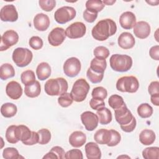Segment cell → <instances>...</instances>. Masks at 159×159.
Listing matches in <instances>:
<instances>
[{
  "instance_id": "cell-1",
  "label": "cell",
  "mask_w": 159,
  "mask_h": 159,
  "mask_svg": "<svg viewBox=\"0 0 159 159\" xmlns=\"http://www.w3.org/2000/svg\"><path fill=\"white\" fill-rule=\"evenodd\" d=\"M117 31L116 22L111 19L99 20L93 28L91 34L93 37L99 41H104L109 37L114 35Z\"/></svg>"
},
{
  "instance_id": "cell-2",
  "label": "cell",
  "mask_w": 159,
  "mask_h": 159,
  "mask_svg": "<svg viewBox=\"0 0 159 159\" xmlns=\"http://www.w3.org/2000/svg\"><path fill=\"white\" fill-rule=\"evenodd\" d=\"M68 88V82L63 78L50 79L44 86L45 92L49 96H60L66 93Z\"/></svg>"
},
{
  "instance_id": "cell-3",
  "label": "cell",
  "mask_w": 159,
  "mask_h": 159,
  "mask_svg": "<svg viewBox=\"0 0 159 159\" xmlns=\"http://www.w3.org/2000/svg\"><path fill=\"white\" fill-rule=\"evenodd\" d=\"M109 62L111 68L117 72L127 71L132 66V59L127 55L114 54L111 57Z\"/></svg>"
},
{
  "instance_id": "cell-4",
  "label": "cell",
  "mask_w": 159,
  "mask_h": 159,
  "mask_svg": "<svg viewBox=\"0 0 159 159\" xmlns=\"http://www.w3.org/2000/svg\"><path fill=\"white\" fill-rule=\"evenodd\" d=\"M89 88V84L86 80L83 78L77 80L74 83L70 93L73 101L78 102L83 101L87 96Z\"/></svg>"
},
{
  "instance_id": "cell-5",
  "label": "cell",
  "mask_w": 159,
  "mask_h": 159,
  "mask_svg": "<svg viewBox=\"0 0 159 159\" xmlns=\"http://www.w3.org/2000/svg\"><path fill=\"white\" fill-rule=\"evenodd\" d=\"M139 88L137 78L134 76H125L120 78L116 83V88L121 92L135 93Z\"/></svg>"
},
{
  "instance_id": "cell-6",
  "label": "cell",
  "mask_w": 159,
  "mask_h": 159,
  "mask_svg": "<svg viewBox=\"0 0 159 159\" xmlns=\"http://www.w3.org/2000/svg\"><path fill=\"white\" fill-rule=\"evenodd\" d=\"M14 63L19 67H25L32 61V52L27 48L18 47L16 48L12 55Z\"/></svg>"
},
{
  "instance_id": "cell-7",
  "label": "cell",
  "mask_w": 159,
  "mask_h": 159,
  "mask_svg": "<svg viewBox=\"0 0 159 159\" xmlns=\"http://www.w3.org/2000/svg\"><path fill=\"white\" fill-rule=\"evenodd\" d=\"M76 14V10L73 7L63 6L55 12L54 18L57 23L63 24L73 20Z\"/></svg>"
},
{
  "instance_id": "cell-8",
  "label": "cell",
  "mask_w": 159,
  "mask_h": 159,
  "mask_svg": "<svg viewBox=\"0 0 159 159\" xmlns=\"http://www.w3.org/2000/svg\"><path fill=\"white\" fill-rule=\"evenodd\" d=\"M81 65L80 60L76 57L68 58L63 65V71L68 77H75L77 76L80 70Z\"/></svg>"
},
{
  "instance_id": "cell-9",
  "label": "cell",
  "mask_w": 159,
  "mask_h": 159,
  "mask_svg": "<svg viewBox=\"0 0 159 159\" xmlns=\"http://www.w3.org/2000/svg\"><path fill=\"white\" fill-rule=\"evenodd\" d=\"M86 32V27L84 23L76 22L70 25L65 30L66 36L70 39H75L83 37Z\"/></svg>"
},
{
  "instance_id": "cell-10",
  "label": "cell",
  "mask_w": 159,
  "mask_h": 159,
  "mask_svg": "<svg viewBox=\"0 0 159 159\" xmlns=\"http://www.w3.org/2000/svg\"><path fill=\"white\" fill-rule=\"evenodd\" d=\"M19 40L18 34L13 30L6 31L1 36L0 50L4 51L7 50L11 47L14 45Z\"/></svg>"
},
{
  "instance_id": "cell-11",
  "label": "cell",
  "mask_w": 159,
  "mask_h": 159,
  "mask_svg": "<svg viewBox=\"0 0 159 159\" xmlns=\"http://www.w3.org/2000/svg\"><path fill=\"white\" fill-rule=\"evenodd\" d=\"M115 119L120 125H125L131 122L134 116L128 109L126 104H124L119 109L114 110Z\"/></svg>"
},
{
  "instance_id": "cell-12",
  "label": "cell",
  "mask_w": 159,
  "mask_h": 159,
  "mask_svg": "<svg viewBox=\"0 0 159 159\" xmlns=\"http://www.w3.org/2000/svg\"><path fill=\"white\" fill-rule=\"evenodd\" d=\"M81 120L88 131L94 130L98 125L99 119L97 114L91 111H85L81 114Z\"/></svg>"
},
{
  "instance_id": "cell-13",
  "label": "cell",
  "mask_w": 159,
  "mask_h": 159,
  "mask_svg": "<svg viewBox=\"0 0 159 159\" xmlns=\"http://www.w3.org/2000/svg\"><path fill=\"white\" fill-rule=\"evenodd\" d=\"M65 38V30L61 27H55L48 34V41L52 46L58 47L64 42Z\"/></svg>"
},
{
  "instance_id": "cell-14",
  "label": "cell",
  "mask_w": 159,
  "mask_h": 159,
  "mask_svg": "<svg viewBox=\"0 0 159 159\" xmlns=\"http://www.w3.org/2000/svg\"><path fill=\"white\" fill-rule=\"evenodd\" d=\"M0 18L3 22H15L18 19V13L13 4L3 6L0 11Z\"/></svg>"
},
{
  "instance_id": "cell-15",
  "label": "cell",
  "mask_w": 159,
  "mask_h": 159,
  "mask_svg": "<svg viewBox=\"0 0 159 159\" xmlns=\"http://www.w3.org/2000/svg\"><path fill=\"white\" fill-rule=\"evenodd\" d=\"M6 93L11 99L16 100L21 97L22 94V88L18 82L11 81L6 85Z\"/></svg>"
},
{
  "instance_id": "cell-16",
  "label": "cell",
  "mask_w": 159,
  "mask_h": 159,
  "mask_svg": "<svg viewBox=\"0 0 159 159\" xmlns=\"http://www.w3.org/2000/svg\"><path fill=\"white\" fill-rule=\"evenodd\" d=\"M151 32L150 26L145 21H139L134 27V35L141 39L147 38Z\"/></svg>"
},
{
  "instance_id": "cell-17",
  "label": "cell",
  "mask_w": 159,
  "mask_h": 159,
  "mask_svg": "<svg viewBox=\"0 0 159 159\" xmlns=\"http://www.w3.org/2000/svg\"><path fill=\"white\" fill-rule=\"evenodd\" d=\"M119 23L123 29L127 30L131 29L136 24V17L130 11L124 12L119 17Z\"/></svg>"
},
{
  "instance_id": "cell-18",
  "label": "cell",
  "mask_w": 159,
  "mask_h": 159,
  "mask_svg": "<svg viewBox=\"0 0 159 159\" xmlns=\"http://www.w3.org/2000/svg\"><path fill=\"white\" fill-rule=\"evenodd\" d=\"M50 23L48 16L43 13L37 14L34 18V27L39 31L46 30L48 28Z\"/></svg>"
},
{
  "instance_id": "cell-19",
  "label": "cell",
  "mask_w": 159,
  "mask_h": 159,
  "mask_svg": "<svg viewBox=\"0 0 159 159\" xmlns=\"http://www.w3.org/2000/svg\"><path fill=\"white\" fill-rule=\"evenodd\" d=\"M119 46L123 49H130L134 47L135 40L134 36L129 32H122L118 37Z\"/></svg>"
},
{
  "instance_id": "cell-20",
  "label": "cell",
  "mask_w": 159,
  "mask_h": 159,
  "mask_svg": "<svg viewBox=\"0 0 159 159\" xmlns=\"http://www.w3.org/2000/svg\"><path fill=\"white\" fill-rule=\"evenodd\" d=\"M85 153L88 159H100L101 152L96 143L91 142L85 145Z\"/></svg>"
},
{
  "instance_id": "cell-21",
  "label": "cell",
  "mask_w": 159,
  "mask_h": 159,
  "mask_svg": "<svg viewBox=\"0 0 159 159\" xmlns=\"http://www.w3.org/2000/svg\"><path fill=\"white\" fill-rule=\"evenodd\" d=\"M86 141V135L81 131H75L69 137L70 144L75 148L82 147Z\"/></svg>"
},
{
  "instance_id": "cell-22",
  "label": "cell",
  "mask_w": 159,
  "mask_h": 159,
  "mask_svg": "<svg viewBox=\"0 0 159 159\" xmlns=\"http://www.w3.org/2000/svg\"><path fill=\"white\" fill-rule=\"evenodd\" d=\"M112 134L111 130L101 129L96 132L94 135V139L96 143L102 145H107L111 140Z\"/></svg>"
},
{
  "instance_id": "cell-23",
  "label": "cell",
  "mask_w": 159,
  "mask_h": 159,
  "mask_svg": "<svg viewBox=\"0 0 159 159\" xmlns=\"http://www.w3.org/2000/svg\"><path fill=\"white\" fill-rule=\"evenodd\" d=\"M32 131H31L28 127L24 125H17L14 130V134L16 138L22 142L28 140L32 136Z\"/></svg>"
},
{
  "instance_id": "cell-24",
  "label": "cell",
  "mask_w": 159,
  "mask_h": 159,
  "mask_svg": "<svg viewBox=\"0 0 159 159\" xmlns=\"http://www.w3.org/2000/svg\"><path fill=\"white\" fill-rule=\"evenodd\" d=\"M52 70L50 65L46 62L39 63L36 69V75L39 80L43 81L49 78Z\"/></svg>"
},
{
  "instance_id": "cell-25",
  "label": "cell",
  "mask_w": 159,
  "mask_h": 159,
  "mask_svg": "<svg viewBox=\"0 0 159 159\" xmlns=\"http://www.w3.org/2000/svg\"><path fill=\"white\" fill-rule=\"evenodd\" d=\"M155 132L150 129H144L139 134V140L144 145H150L155 140Z\"/></svg>"
},
{
  "instance_id": "cell-26",
  "label": "cell",
  "mask_w": 159,
  "mask_h": 159,
  "mask_svg": "<svg viewBox=\"0 0 159 159\" xmlns=\"http://www.w3.org/2000/svg\"><path fill=\"white\" fill-rule=\"evenodd\" d=\"M96 114L98 117L99 122L102 125H106L109 124L112 119V113L111 111L107 107H103L97 110Z\"/></svg>"
},
{
  "instance_id": "cell-27",
  "label": "cell",
  "mask_w": 159,
  "mask_h": 159,
  "mask_svg": "<svg viewBox=\"0 0 159 159\" xmlns=\"http://www.w3.org/2000/svg\"><path fill=\"white\" fill-rule=\"evenodd\" d=\"M41 92V86L38 81L34 83L26 85L24 88L25 94L29 98H36L39 96Z\"/></svg>"
},
{
  "instance_id": "cell-28",
  "label": "cell",
  "mask_w": 159,
  "mask_h": 159,
  "mask_svg": "<svg viewBox=\"0 0 159 159\" xmlns=\"http://www.w3.org/2000/svg\"><path fill=\"white\" fill-rule=\"evenodd\" d=\"M17 111V106L11 102L3 104L1 107V113L2 116L6 118L14 117Z\"/></svg>"
},
{
  "instance_id": "cell-29",
  "label": "cell",
  "mask_w": 159,
  "mask_h": 159,
  "mask_svg": "<svg viewBox=\"0 0 159 159\" xmlns=\"http://www.w3.org/2000/svg\"><path fill=\"white\" fill-rule=\"evenodd\" d=\"M106 66L107 63L106 60H100L94 58L91 60L90 63L89 68L95 73L104 74Z\"/></svg>"
},
{
  "instance_id": "cell-30",
  "label": "cell",
  "mask_w": 159,
  "mask_h": 159,
  "mask_svg": "<svg viewBox=\"0 0 159 159\" xmlns=\"http://www.w3.org/2000/svg\"><path fill=\"white\" fill-rule=\"evenodd\" d=\"M15 70L12 65L4 63L0 67V78L2 80H6L8 78L14 77Z\"/></svg>"
},
{
  "instance_id": "cell-31",
  "label": "cell",
  "mask_w": 159,
  "mask_h": 159,
  "mask_svg": "<svg viewBox=\"0 0 159 159\" xmlns=\"http://www.w3.org/2000/svg\"><path fill=\"white\" fill-rule=\"evenodd\" d=\"M65 152L63 148L59 146H55L51 148V150L43 157V159L46 158H58L63 159L65 158Z\"/></svg>"
},
{
  "instance_id": "cell-32",
  "label": "cell",
  "mask_w": 159,
  "mask_h": 159,
  "mask_svg": "<svg viewBox=\"0 0 159 159\" xmlns=\"http://www.w3.org/2000/svg\"><path fill=\"white\" fill-rule=\"evenodd\" d=\"M102 1L99 0H88L86 2V9L95 13L101 11L104 7Z\"/></svg>"
},
{
  "instance_id": "cell-33",
  "label": "cell",
  "mask_w": 159,
  "mask_h": 159,
  "mask_svg": "<svg viewBox=\"0 0 159 159\" xmlns=\"http://www.w3.org/2000/svg\"><path fill=\"white\" fill-rule=\"evenodd\" d=\"M153 108L148 103H142L137 107L138 115L142 118H148L153 114Z\"/></svg>"
},
{
  "instance_id": "cell-34",
  "label": "cell",
  "mask_w": 159,
  "mask_h": 159,
  "mask_svg": "<svg viewBox=\"0 0 159 159\" xmlns=\"http://www.w3.org/2000/svg\"><path fill=\"white\" fill-rule=\"evenodd\" d=\"M142 157L145 159H158L159 148L158 147L145 148L142 151Z\"/></svg>"
},
{
  "instance_id": "cell-35",
  "label": "cell",
  "mask_w": 159,
  "mask_h": 159,
  "mask_svg": "<svg viewBox=\"0 0 159 159\" xmlns=\"http://www.w3.org/2000/svg\"><path fill=\"white\" fill-rule=\"evenodd\" d=\"M20 80L22 83L25 86L32 84L36 81L35 73L32 70H27L23 71L20 75Z\"/></svg>"
},
{
  "instance_id": "cell-36",
  "label": "cell",
  "mask_w": 159,
  "mask_h": 159,
  "mask_svg": "<svg viewBox=\"0 0 159 159\" xmlns=\"http://www.w3.org/2000/svg\"><path fill=\"white\" fill-rule=\"evenodd\" d=\"M108 103L109 106L114 110L120 108L125 104L122 97L117 94H113L108 99Z\"/></svg>"
},
{
  "instance_id": "cell-37",
  "label": "cell",
  "mask_w": 159,
  "mask_h": 159,
  "mask_svg": "<svg viewBox=\"0 0 159 159\" xmlns=\"http://www.w3.org/2000/svg\"><path fill=\"white\" fill-rule=\"evenodd\" d=\"M2 157L5 159H18L23 158L21 157L18 150L14 147H7L3 150Z\"/></svg>"
},
{
  "instance_id": "cell-38",
  "label": "cell",
  "mask_w": 159,
  "mask_h": 159,
  "mask_svg": "<svg viewBox=\"0 0 159 159\" xmlns=\"http://www.w3.org/2000/svg\"><path fill=\"white\" fill-rule=\"evenodd\" d=\"M73 99L71 93L67 92L59 96L58 98V104L63 107H67L70 106L73 103Z\"/></svg>"
},
{
  "instance_id": "cell-39",
  "label": "cell",
  "mask_w": 159,
  "mask_h": 159,
  "mask_svg": "<svg viewBox=\"0 0 159 159\" xmlns=\"http://www.w3.org/2000/svg\"><path fill=\"white\" fill-rule=\"evenodd\" d=\"M94 55L96 58L100 60H106L109 55V50L104 46H98L93 51Z\"/></svg>"
},
{
  "instance_id": "cell-40",
  "label": "cell",
  "mask_w": 159,
  "mask_h": 159,
  "mask_svg": "<svg viewBox=\"0 0 159 159\" xmlns=\"http://www.w3.org/2000/svg\"><path fill=\"white\" fill-rule=\"evenodd\" d=\"M39 137V143L40 145L47 144L51 139V133L47 129H40L37 132Z\"/></svg>"
},
{
  "instance_id": "cell-41",
  "label": "cell",
  "mask_w": 159,
  "mask_h": 159,
  "mask_svg": "<svg viewBox=\"0 0 159 159\" xmlns=\"http://www.w3.org/2000/svg\"><path fill=\"white\" fill-rule=\"evenodd\" d=\"M91 95L93 98L104 100L107 96V92L104 88L102 86H98V87L94 88L93 89Z\"/></svg>"
},
{
  "instance_id": "cell-42",
  "label": "cell",
  "mask_w": 159,
  "mask_h": 159,
  "mask_svg": "<svg viewBox=\"0 0 159 159\" xmlns=\"http://www.w3.org/2000/svg\"><path fill=\"white\" fill-rule=\"evenodd\" d=\"M17 125H12L7 127L6 131V140L10 143H16L19 142V140L16 138L15 134H14V130L16 129Z\"/></svg>"
},
{
  "instance_id": "cell-43",
  "label": "cell",
  "mask_w": 159,
  "mask_h": 159,
  "mask_svg": "<svg viewBox=\"0 0 159 159\" xmlns=\"http://www.w3.org/2000/svg\"><path fill=\"white\" fill-rule=\"evenodd\" d=\"M86 76H87V78L89 79V80L91 83L96 84V83H100L104 77V74L95 73L89 68L86 72Z\"/></svg>"
},
{
  "instance_id": "cell-44",
  "label": "cell",
  "mask_w": 159,
  "mask_h": 159,
  "mask_svg": "<svg viewBox=\"0 0 159 159\" xmlns=\"http://www.w3.org/2000/svg\"><path fill=\"white\" fill-rule=\"evenodd\" d=\"M39 4L42 10L50 12L55 7L56 1L55 0H40Z\"/></svg>"
},
{
  "instance_id": "cell-45",
  "label": "cell",
  "mask_w": 159,
  "mask_h": 159,
  "mask_svg": "<svg viewBox=\"0 0 159 159\" xmlns=\"http://www.w3.org/2000/svg\"><path fill=\"white\" fill-rule=\"evenodd\" d=\"M29 44L32 48L34 50H39L42 48L43 42L40 37L38 36H33L30 39Z\"/></svg>"
},
{
  "instance_id": "cell-46",
  "label": "cell",
  "mask_w": 159,
  "mask_h": 159,
  "mask_svg": "<svg viewBox=\"0 0 159 159\" xmlns=\"http://www.w3.org/2000/svg\"><path fill=\"white\" fill-rule=\"evenodd\" d=\"M65 158L66 159H83V153L79 149H71L65 153Z\"/></svg>"
},
{
  "instance_id": "cell-47",
  "label": "cell",
  "mask_w": 159,
  "mask_h": 159,
  "mask_svg": "<svg viewBox=\"0 0 159 159\" xmlns=\"http://www.w3.org/2000/svg\"><path fill=\"white\" fill-rule=\"evenodd\" d=\"M111 132L112 134V138L111 142L107 145L109 147H114L119 143L121 140V136L117 131L114 129H111Z\"/></svg>"
},
{
  "instance_id": "cell-48",
  "label": "cell",
  "mask_w": 159,
  "mask_h": 159,
  "mask_svg": "<svg viewBox=\"0 0 159 159\" xmlns=\"http://www.w3.org/2000/svg\"><path fill=\"white\" fill-rule=\"evenodd\" d=\"M98 17V13L93 12L88 9L84 10L83 12V18L84 19L89 23L93 22Z\"/></svg>"
},
{
  "instance_id": "cell-49",
  "label": "cell",
  "mask_w": 159,
  "mask_h": 159,
  "mask_svg": "<svg viewBox=\"0 0 159 159\" xmlns=\"http://www.w3.org/2000/svg\"><path fill=\"white\" fill-rule=\"evenodd\" d=\"M90 107L94 110H98L103 107H105L104 100L92 98L89 102Z\"/></svg>"
},
{
  "instance_id": "cell-50",
  "label": "cell",
  "mask_w": 159,
  "mask_h": 159,
  "mask_svg": "<svg viewBox=\"0 0 159 159\" xmlns=\"http://www.w3.org/2000/svg\"><path fill=\"white\" fill-rule=\"evenodd\" d=\"M148 90L150 96L159 94V82L158 81L151 82L148 86Z\"/></svg>"
},
{
  "instance_id": "cell-51",
  "label": "cell",
  "mask_w": 159,
  "mask_h": 159,
  "mask_svg": "<svg viewBox=\"0 0 159 159\" xmlns=\"http://www.w3.org/2000/svg\"><path fill=\"white\" fill-rule=\"evenodd\" d=\"M136 125H137L136 119L134 117L130 123H129L128 124L125 125H120V127L121 129L123 131H124L125 132H131L135 129Z\"/></svg>"
},
{
  "instance_id": "cell-52",
  "label": "cell",
  "mask_w": 159,
  "mask_h": 159,
  "mask_svg": "<svg viewBox=\"0 0 159 159\" xmlns=\"http://www.w3.org/2000/svg\"><path fill=\"white\" fill-rule=\"evenodd\" d=\"M39 137L38 133L36 132L32 131V136L30 137V138L28 140L22 143L25 145H33L39 143Z\"/></svg>"
},
{
  "instance_id": "cell-53",
  "label": "cell",
  "mask_w": 159,
  "mask_h": 159,
  "mask_svg": "<svg viewBox=\"0 0 159 159\" xmlns=\"http://www.w3.org/2000/svg\"><path fill=\"white\" fill-rule=\"evenodd\" d=\"M150 57L155 60H159V46L155 45L150 48L149 50Z\"/></svg>"
},
{
  "instance_id": "cell-54",
  "label": "cell",
  "mask_w": 159,
  "mask_h": 159,
  "mask_svg": "<svg viewBox=\"0 0 159 159\" xmlns=\"http://www.w3.org/2000/svg\"><path fill=\"white\" fill-rule=\"evenodd\" d=\"M151 96V102L154 105L158 106H159V94L150 96Z\"/></svg>"
},
{
  "instance_id": "cell-55",
  "label": "cell",
  "mask_w": 159,
  "mask_h": 159,
  "mask_svg": "<svg viewBox=\"0 0 159 159\" xmlns=\"http://www.w3.org/2000/svg\"><path fill=\"white\" fill-rule=\"evenodd\" d=\"M116 2V1H102V3L104 5H108V6H111L113 4Z\"/></svg>"
},
{
  "instance_id": "cell-56",
  "label": "cell",
  "mask_w": 159,
  "mask_h": 159,
  "mask_svg": "<svg viewBox=\"0 0 159 159\" xmlns=\"http://www.w3.org/2000/svg\"><path fill=\"white\" fill-rule=\"evenodd\" d=\"M147 2L148 3V4H151V6H157V5L155 4V1L153 2V1H147Z\"/></svg>"
}]
</instances>
